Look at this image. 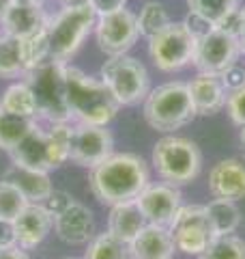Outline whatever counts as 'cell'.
<instances>
[{
  "label": "cell",
  "instance_id": "ac0fdd59",
  "mask_svg": "<svg viewBox=\"0 0 245 259\" xmlns=\"http://www.w3.org/2000/svg\"><path fill=\"white\" fill-rule=\"evenodd\" d=\"M50 22V15L43 11V5L35 3H15L7 9V13L0 18L3 30L18 39H28L43 30Z\"/></svg>",
  "mask_w": 245,
  "mask_h": 259
},
{
  "label": "cell",
  "instance_id": "4fadbf2b",
  "mask_svg": "<svg viewBox=\"0 0 245 259\" xmlns=\"http://www.w3.org/2000/svg\"><path fill=\"white\" fill-rule=\"evenodd\" d=\"M114 139L105 125L76 123L71 125L69 160L78 166L93 168L112 153Z\"/></svg>",
  "mask_w": 245,
  "mask_h": 259
},
{
  "label": "cell",
  "instance_id": "484cf974",
  "mask_svg": "<svg viewBox=\"0 0 245 259\" xmlns=\"http://www.w3.org/2000/svg\"><path fill=\"white\" fill-rule=\"evenodd\" d=\"M37 125V119H26V117H15L9 112L0 110V149L11 153L18 145L26 139Z\"/></svg>",
  "mask_w": 245,
  "mask_h": 259
},
{
  "label": "cell",
  "instance_id": "83f0119b",
  "mask_svg": "<svg viewBox=\"0 0 245 259\" xmlns=\"http://www.w3.org/2000/svg\"><path fill=\"white\" fill-rule=\"evenodd\" d=\"M138 20V32H140L142 37H153L157 35L161 28H166L170 22V13L166 9V5L157 3V0H149V3H144V7L140 9V13L136 15Z\"/></svg>",
  "mask_w": 245,
  "mask_h": 259
},
{
  "label": "cell",
  "instance_id": "9c48e42d",
  "mask_svg": "<svg viewBox=\"0 0 245 259\" xmlns=\"http://www.w3.org/2000/svg\"><path fill=\"white\" fill-rule=\"evenodd\" d=\"M196 39L183 22H170L157 35L149 37V56L161 71H178L194 61Z\"/></svg>",
  "mask_w": 245,
  "mask_h": 259
},
{
  "label": "cell",
  "instance_id": "5b68a950",
  "mask_svg": "<svg viewBox=\"0 0 245 259\" xmlns=\"http://www.w3.org/2000/svg\"><path fill=\"white\" fill-rule=\"evenodd\" d=\"M67 63L47 59L26 71L24 80L32 89L37 102V117L47 123H69L71 112L67 106V84H65Z\"/></svg>",
  "mask_w": 245,
  "mask_h": 259
},
{
  "label": "cell",
  "instance_id": "d6a6232c",
  "mask_svg": "<svg viewBox=\"0 0 245 259\" xmlns=\"http://www.w3.org/2000/svg\"><path fill=\"white\" fill-rule=\"evenodd\" d=\"M226 110H228V115H230L234 125L245 127V87L228 93V97H226Z\"/></svg>",
  "mask_w": 245,
  "mask_h": 259
},
{
  "label": "cell",
  "instance_id": "44dd1931",
  "mask_svg": "<svg viewBox=\"0 0 245 259\" xmlns=\"http://www.w3.org/2000/svg\"><path fill=\"white\" fill-rule=\"evenodd\" d=\"M3 180L18 186L24 197L28 199V203H45L47 197L54 192L50 173L35 171V168H26L20 164H11Z\"/></svg>",
  "mask_w": 245,
  "mask_h": 259
},
{
  "label": "cell",
  "instance_id": "8d00e7d4",
  "mask_svg": "<svg viewBox=\"0 0 245 259\" xmlns=\"http://www.w3.org/2000/svg\"><path fill=\"white\" fill-rule=\"evenodd\" d=\"M88 5L93 7L97 15H101V13H110V11L122 9V7L127 5V0H88Z\"/></svg>",
  "mask_w": 245,
  "mask_h": 259
},
{
  "label": "cell",
  "instance_id": "cb8c5ba5",
  "mask_svg": "<svg viewBox=\"0 0 245 259\" xmlns=\"http://www.w3.org/2000/svg\"><path fill=\"white\" fill-rule=\"evenodd\" d=\"M0 108H3V112H9V115H15V117L39 119L35 95H32V89L28 87L26 80H20V82H13L7 87V91L3 93V100H0Z\"/></svg>",
  "mask_w": 245,
  "mask_h": 259
},
{
  "label": "cell",
  "instance_id": "e0dca14e",
  "mask_svg": "<svg viewBox=\"0 0 245 259\" xmlns=\"http://www.w3.org/2000/svg\"><path fill=\"white\" fill-rule=\"evenodd\" d=\"M54 227V216L43 203H28L26 209L13 221L15 244L24 250L39 246Z\"/></svg>",
  "mask_w": 245,
  "mask_h": 259
},
{
  "label": "cell",
  "instance_id": "f1b7e54d",
  "mask_svg": "<svg viewBox=\"0 0 245 259\" xmlns=\"http://www.w3.org/2000/svg\"><path fill=\"white\" fill-rule=\"evenodd\" d=\"M198 259H245V240L239 236H215Z\"/></svg>",
  "mask_w": 245,
  "mask_h": 259
},
{
  "label": "cell",
  "instance_id": "277c9868",
  "mask_svg": "<svg viewBox=\"0 0 245 259\" xmlns=\"http://www.w3.org/2000/svg\"><path fill=\"white\" fill-rule=\"evenodd\" d=\"M198 117L192 104L187 82H166L151 89L144 97V121L153 130L163 134H172L176 130L190 125Z\"/></svg>",
  "mask_w": 245,
  "mask_h": 259
},
{
  "label": "cell",
  "instance_id": "8fae6325",
  "mask_svg": "<svg viewBox=\"0 0 245 259\" xmlns=\"http://www.w3.org/2000/svg\"><path fill=\"white\" fill-rule=\"evenodd\" d=\"M168 231L172 236L176 250H181L185 255H196V257L215 238L213 231H211L204 205H181L174 221L170 223Z\"/></svg>",
  "mask_w": 245,
  "mask_h": 259
},
{
  "label": "cell",
  "instance_id": "7bdbcfd3",
  "mask_svg": "<svg viewBox=\"0 0 245 259\" xmlns=\"http://www.w3.org/2000/svg\"><path fill=\"white\" fill-rule=\"evenodd\" d=\"M18 3H35V5H43L45 0H18Z\"/></svg>",
  "mask_w": 245,
  "mask_h": 259
},
{
  "label": "cell",
  "instance_id": "ba28073f",
  "mask_svg": "<svg viewBox=\"0 0 245 259\" xmlns=\"http://www.w3.org/2000/svg\"><path fill=\"white\" fill-rule=\"evenodd\" d=\"M99 78L120 106H134L149 95V71L129 54L108 56L99 69Z\"/></svg>",
  "mask_w": 245,
  "mask_h": 259
},
{
  "label": "cell",
  "instance_id": "4316f807",
  "mask_svg": "<svg viewBox=\"0 0 245 259\" xmlns=\"http://www.w3.org/2000/svg\"><path fill=\"white\" fill-rule=\"evenodd\" d=\"M84 259H129V244L120 242L110 231L97 233L88 242Z\"/></svg>",
  "mask_w": 245,
  "mask_h": 259
},
{
  "label": "cell",
  "instance_id": "ffe728a7",
  "mask_svg": "<svg viewBox=\"0 0 245 259\" xmlns=\"http://www.w3.org/2000/svg\"><path fill=\"white\" fill-rule=\"evenodd\" d=\"M174 242L168 227L144 225V229L129 244V257L132 259H172Z\"/></svg>",
  "mask_w": 245,
  "mask_h": 259
},
{
  "label": "cell",
  "instance_id": "d6986e66",
  "mask_svg": "<svg viewBox=\"0 0 245 259\" xmlns=\"http://www.w3.org/2000/svg\"><path fill=\"white\" fill-rule=\"evenodd\" d=\"M187 89H190L196 115H200V117L217 115V112L226 106L228 91H226V87H224L219 76L198 74L187 82Z\"/></svg>",
  "mask_w": 245,
  "mask_h": 259
},
{
  "label": "cell",
  "instance_id": "2e32d148",
  "mask_svg": "<svg viewBox=\"0 0 245 259\" xmlns=\"http://www.w3.org/2000/svg\"><path fill=\"white\" fill-rule=\"evenodd\" d=\"M209 192L213 199H245V158L219 160L209 173Z\"/></svg>",
  "mask_w": 245,
  "mask_h": 259
},
{
  "label": "cell",
  "instance_id": "bcb514c9",
  "mask_svg": "<svg viewBox=\"0 0 245 259\" xmlns=\"http://www.w3.org/2000/svg\"><path fill=\"white\" fill-rule=\"evenodd\" d=\"M0 110H3V108H0Z\"/></svg>",
  "mask_w": 245,
  "mask_h": 259
},
{
  "label": "cell",
  "instance_id": "4dcf8cb0",
  "mask_svg": "<svg viewBox=\"0 0 245 259\" xmlns=\"http://www.w3.org/2000/svg\"><path fill=\"white\" fill-rule=\"evenodd\" d=\"M22 50H24V63H26V71L37 67L43 61L50 59V46H47V30H39L37 35L28 39H22Z\"/></svg>",
  "mask_w": 245,
  "mask_h": 259
},
{
  "label": "cell",
  "instance_id": "7c38bea8",
  "mask_svg": "<svg viewBox=\"0 0 245 259\" xmlns=\"http://www.w3.org/2000/svg\"><path fill=\"white\" fill-rule=\"evenodd\" d=\"M239 54H241L239 39L213 28L196 41V52H194L192 65L198 69V74L222 76L232 63H236Z\"/></svg>",
  "mask_w": 245,
  "mask_h": 259
},
{
  "label": "cell",
  "instance_id": "b9f144b4",
  "mask_svg": "<svg viewBox=\"0 0 245 259\" xmlns=\"http://www.w3.org/2000/svg\"><path fill=\"white\" fill-rule=\"evenodd\" d=\"M13 3H15V0H0V18H3V15L7 13V9H9Z\"/></svg>",
  "mask_w": 245,
  "mask_h": 259
},
{
  "label": "cell",
  "instance_id": "30bf717a",
  "mask_svg": "<svg viewBox=\"0 0 245 259\" xmlns=\"http://www.w3.org/2000/svg\"><path fill=\"white\" fill-rule=\"evenodd\" d=\"M93 30H95V39L99 50L108 56L127 54L136 46L138 37H140L136 13H132L127 7L97 15Z\"/></svg>",
  "mask_w": 245,
  "mask_h": 259
},
{
  "label": "cell",
  "instance_id": "f35d334b",
  "mask_svg": "<svg viewBox=\"0 0 245 259\" xmlns=\"http://www.w3.org/2000/svg\"><path fill=\"white\" fill-rule=\"evenodd\" d=\"M0 259H28V255H26V250H24L22 246L13 244V246L0 248Z\"/></svg>",
  "mask_w": 245,
  "mask_h": 259
},
{
  "label": "cell",
  "instance_id": "d4e9b609",
  "mask_svg": "<svg viewBox=\"0 0 245 259\" xmlns=\"http://www.w3.org/2000/svg\"><path fill=\"white\" fill-rule=\"evenodd\" d=\"M26 63H24L22 39L0 32V78H24Z\"/></svg>",
  "mask_w": 245,
  "mask_h": 259
},
{
  "label": "cell",
  "instance_id": "7a4b0ae2",
  "mask_svg": "<svg viewBox=\"0 0 245 259\" xmlns=\"http://www.w3.org/2000/svg\"><path fill=\"white\" fill-rule=\"evenodd\" d=\"M65 84H67V106L76 123L108 125L116 117L120 104L101 78H93L67 63Z\"/></svg>",
  "mask_w": 245,
  "mask_h": 259
},
{
  "label": "cell",
  "instance_id": "f6af8a7d",
  "mask_svg": "<svg viewBox=\"0 0 245 259\" xmlns=\"http://www.w3.org/2000/svg\"><path fill=\"white\" fill-rule=\"evenodd\" d=\"M69 259H73V257H69Z\"/></svg>",
  "mask_w": 245,
  "mask_h": 259
},
{
  "label": "cell",
  "instance_id": "d590c367",
  "mask_svg": "<svg viewBox=\"0 0 245 259\" xmlns=\"http://www.w3.org/2000/svg\"><path fill=\"white\" fill-rule=\"evenodd\" d=\"M219 78H222V82H224V87H226L228 93L236 91V89L245 87V67H243L239 61H236V63H232L230 67H228Z\"/></svg>",
  "mask_w": 245,
  "mask_h": 259
},
{
  "label": "cell",
  "instance_id": "3957f363",
  "mask_svg": "<svg viewBox=\"0 0 245 259\" xmlns=\"http://www.w3.org/2000/svg\"><path fill=\"white\" fill-rule=\"evenodd\" d=\"M69 143H71L69 123H50L47 127H41L37 123L35 130L26 134V139L9 156L13 164L50 173L69 160Z\"/></svg>",
  "mask_w": 245,
  "mask_h": 259
},
{
  "label": "cell",
  "instance_id": "836d02e7",
  "mask_svg": "<svg viewBox=\"0 0 245 259\" xmlns=\"http://www.w3.org/2000/svg\"><path fill=\"white\" fill-rule=\"evenodd\" d=\"M215 28L226 32V35L234 37V39H239L241 32H243V11H241V7H236V9L222 15V18L215 22Z\"/></svg>",
  "mask_w": 245,
  "mask_h": 259
},
{
  "label": "cell",
  "instance_id": "8992f818",
  "mask_svg": "<svg viewBox=\"0 0 245 259\" xmlns=\"http://www.w3.org/2000/svg\"><path fill=\"white\" fill-rule=\"evenodd\" d=\"M153 166L161 182L170 186H187L200 175L202 153L194 141L185 136L168 134L159 139L153 147Z\"/></svg>",
  "mask_w": 245,
  "mask_h": 259
},
{
  "label": "cell",
  "instance_id": "f546056e",
  "mask_svg": "<svg viewBox=\"0 0 245 259\" xmlns=\"http://www.w3.org/2000/svg\"><path fill=\"white\" fill-rule=\"evenodd\" d=\"M28 205V199L15 184L0 180V221L13 223Z\"/></svg>",
  "mask_w": 245,
  "mask_h": 259
},
{
  "label": "cell",
  "instance_id": "74e56055",
  "mask_svg": "<svg viewBox=\"0 0 245 259\" xmlns=\"http://www.w3.org/2000/svg\"><path fill=\"white\" fill-rule=\"evenodd\" d=\"M15 244V233H13V223L0 221V248L13 246Z\"/></svg>",
  "mask_w": 245,
  "mask_h": 259
},
{
  "label": "cell",
  "instance_id": "ab89813d",
  "mask_svg": "<svg viewBox=\"0 0 245 259\" xmlns=\"http://www.w3.org/2000/svg\"><path fill=\"white\" fill-rule=\"evenodd\" d=\"M241 11H243V32L239 37V50H241V54H245V5L241 7Z\"/></svg>",
  "mask_w": 245,
  "mask_h": 259
},
{
  "label": "cell",
  "instance_id": "52a82bcc",
  "mask_svg": "<svg viewBox=\"0 0 245 259\" xmlns=\"http://www.w3.org/2000/svg\"><path fill=\"white\" fill-rule=\"evenodd\" d=\"M97 13L91 5L82 7H63L47 22V46H50V59L67 63L80 50L88 32L95 28Z\"/></svg>",
  "mask_w": 245,
  "mask_h": 259
},
{
  "label": "cell",
  "instance_id": "1f68e13d",
  "mask_svg": "<svg viewBox=\"0 0 245 259\" xmlns=\"http://www.w3.org/2000/svg\"><path fill=\"white\" fill-rule=\"evenodd\" d=\"M241 0H187V7L190 11L202 15L209 22H217L222 15H226L228 11H232L239 7Z\"/></svg>",
  "mask_w": 245,
  "mask_h": 259
},
{
  "label": "cell",
  "instance_id": "6da1fadb",
  "mask_svg": "<svg viewBox=\"0 0 245 259\" xmlns=\"http://www.w3.org/2000/svg\"><path fill=\"white\" fill-rule=\"evenodd\" d=\"M88 184H91L95 199L112 207L136 201L151 184V175L149 166L140 156L129 151H112L108 158L91 168Z\"/></svg>",
  "mask_w": 245,
  "mask_h": 259
},
{
  "label": "cell",
  "instance_id": "5bb4252c",
  "mask_svg": "<svg viewBox=\"0 0 245 259\" xmlns=\"http://www.w3.org/2000/svg\"><path fill=\"white\" fill-rule=\"evenodd\" d=\"M138 207L149 225L170 227L174 221L176 212L181 209V190L176 186H170L166 182L161 184H149L136 199Z\"/></svg>",
  "mask_w": 245,
  "mask_h": 259
},
{
  "label": "cell",
  "instance_id": "9a60e30c",
  "mask_svg": "<svg viewBox=\"0 0 245 259\" xmlns=\"http://www.w3.org/2000/svg\"><path fill=\"white\" fill-rule=\"evenodd\" d=\"M54 231L65 244H88L95 238V216L91 207L73 199L60 214L54 216Z\"/></svg>",
  "mask_w": 245,
  "mask_h": 259
},
{
  "label": "cell",
  "instance_id": "ee69618b",
  "mask_svg": "<svg viewBox=\"0 0 245 259\" xmlns=\"http://www.w3.org/2000/svg\"><path fill=\"white\" fill-rule=\"evenodd\" d=\"M241 145H243V149H245V127H241Z\"/></svg>",
  "mask_w": 245,
  "mask_h": 259
},
{
  "label": "cell",
  "instance_id": "e575fe53",
  "mask_svg": "<svg viewBox=\"0 0 245 259\" xmlns=\"http://www.w3.org/2000/svg\"><path fill=\"white\" fill-rule=\"evenodd\" d=\"M183 24H185V28L192 32V37L198 41L200 37H204L207 32H211L215 28V24L213 22H209L207 18H202V15H198V13H194V11H190L187 13V18L183 20Z\"/></svg>",
  "mask_w": 245,
  "mask_h": 259
},
{
  "label": "cell",
  "instance_id": "603a6c76",
  "mask_svg": "<svg viewBox=\"0 0 245 259\" xmlns=\"http://www.w3.org/2000/svg\"><path fill=\"white\" fill-rule=\"evenodd\" d=\"M204 212H207L213 236H228V233H234L241 225V209L236 207V201L213 199L204 205Z\"/></svg>",
  "mask_w": 245,
  "mask_h": 259
},
{
  "label": "cell",
  "instance_id": "60d3db41",
  "mask_svg": "<svg viewBox=\"0 0 245 259\" xmlns=\"http://www.w3.org/2000/svg\"><path fill=\"white\" fill-rule=\"evenodd\" d=\"M63 7H82V5H88V0H58Z\"/></svg>",
  "mask_w": 245,
  "mask_h": 259
},
{
  "label": "cell",
  "instance_id": "7402d4cb",
  "mask_svg": "<svg viewBox=\"0 0 245 259\" xmlns=\"http://www.w3.org/2000/svg\"><path fill=\"white\" fill-rule=\"evenodd\" d=\"M144 216L140 212L136 201L129 203H118L110 207V216H108V231L112 236H116L120 242L132 244L134 238L144 229Z\"/></svg>",
  "mask_w": 245,
  "mask_h": 259
}]
</instances>
